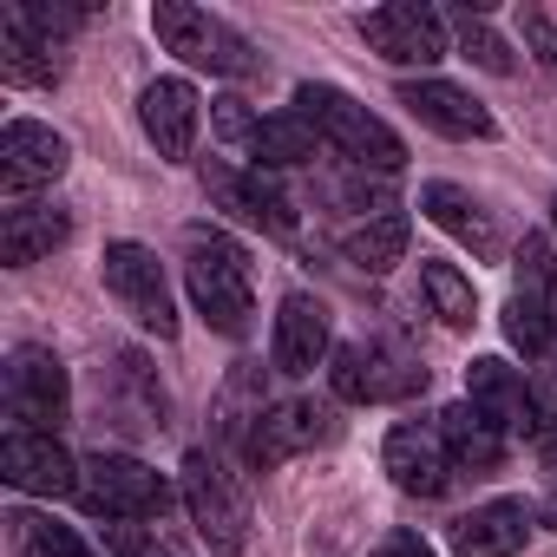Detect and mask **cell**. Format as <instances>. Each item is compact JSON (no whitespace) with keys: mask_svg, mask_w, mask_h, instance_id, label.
<instances>
[{"mask_svg":"<svg viewBox=\"0 0 557 557\" xmlns=\"http://www.w3.org/2000/svg\"><path fill=\"white\" fill-rule=\"evenodd\" d=\"M400 106L426 132H440V138H498V119L466 86H453V79H407L400 86Z\"/></svg>","mask_w":557,"mask_h":557,"instance_id":"18","label":"cell"},{"mask_svg":"<svg viewBox=\"0 0 557 557\" xmlns=\"http://www.w3.org/2000/svg\"><path fill=\"white\" fill-rule=\"evenodd\" d=\"M184 511L197 524V537L216 550V557H243L249 550V492L243 479L216 459V453H190L184 459Z\"/></svg>","mask_w":557,"mask_h":557,"instance_id":"5","label":"cell"},{"mask_svg":"<svg viewBox=\"0 0 557 557\" xmlns=\"http://www.w3.org/2000/svg\"><path fill=\"white\" fill-rule=\"evenodd\" d=\"M0 79L8 86H60L66 79V47L34 34L14 8L0 14Z\"/></svg>","mask_w":557,"mask_h":557,"instance_id":"22","label":"cell"},{"mask_svg":"<svg viewBox=\"0 0 557 557\" xmlns=\"http://www.w3.org/2000/svg\"><path fill=\"white\" fill-rule=\"evenodd\" d=\"M524 537H531V505H524V498L472 505V511L453 524V550H459V557H518Z\"/></svg>","mask_w":557,"mask_h":557,"instance_id":"21","label":"cell"},{"mask_svg":"<svg viewBox=\"0 0 557 557\" xmlns=\"http://www.w3.org/2000/svg\"><path fill=\"white\" fill-rule=\"evenodd\" d=\"M14 531V557H99L73 524H60L53 511H8Z\"/></svg>","mask_w":557,"mask_h":557,"instance_id":"26","label":"cell"},{"mask_svg":"<svg viewBox=\"0 0 557 557\" xmlns=\"http://www.w3.org/2000/svg\"><path fill=\"white\" fill-rule=\"evenodd\" d=\"M524 40H531V47H537V60L557 73V27H550L544 14H524Z\"/></svg>","mask_w":557,"mask_h":557,"instance_id":"32","label":"cell"},{"mask_svg":"<svg viewBox=\"0 0 557 557\" xmlns=\"http://www.w3.org/2000/svg\"><path fill=\"white\" fill-rule=\"evenodd\" d=\"M329 381H335V394L355 400V407H381V400H413V394H426V368H420L413 355H400L394 342H374V335L342 342Z\"/></svg>","mask_w":557,"mask_h":557,"instance_id":"9","label":"cell"},{"mask_svg":"<svg viewBox=\"0 0 557 557\" xmlns=\"http://www.w3.org/2000/svg\"><path fill=\"white\" fill-rule=\"evenodd\" d=\"M329 342H335V329H329V302H315V296H283V309H275V368L283 374H315L322 361H329Z\"/></svg>","mask_w":557,"mask_h":557,"instance_id":"20","label":"cell"},{"mask_svg":"<svg viewBox=\"0 0 557 557\" xmlns=\"http://www.w3.org/2000/svg\"><path fill=\"white\" fill-rule=\"evenodd\" d=\"M420 289H426V302H433V315L446 329H472L479 322V296H472V283L453 262H420Z\"/></svg>","mask_w":557,"mask_h":557,"instance_id":"28","label":"cell"},{"mask_svg":"<svg viewBox=\"0 0 557 557\" xmlns=\"http://www.w3.org/2000/svg\"><path fill=\"white\" fill-rule=\"evenodd\" d=\"M505 335L524 361L557 355V249H550V236H524L518 256H511Z\"/></svg>","mask_w":557,"mask_h":557,"instance_id":"3","label":"cell"},{"mask_svg":"<svg viewBox=\"0 0 557 557\" xmlns=\"http://www.w3.org/2000/svg\"><path fill=\"white\" fill-rule=\"evenodd\" d=\"M151 34L164 40V53H177L184 66H203V73H216V79H249V73H262V53H256L230 21H216V14H203V8H184V0H158V8H151Z\"/></svg>","mask_w":557,"mask_h":557,"instance_id":"4","label":"cell"},{"mask_svg":"<svg viewBox=\"0 0 557 557\" xmlns=\"http://www.w3.org/2000/svg\"><path fill=\"white\" fill-rule=\"evenodd\" d=\"M420 210H426L446 236H459L472 256H485V262L498 256V223H492V210H485L466 184H446V177L426 184V190H420Z\"/></svg>","mask_w":557,"mask_h":557,"instance_id":"24","label":"cell"},{"mask_svg":"<svg viewBox=\"0 0 557 557\" xmlns=\"http://www.w3.org/2000/svg\"><path fill=\"white\" fill-rule=\"evenodd\" d=\"M381 459H387L394 485L413 492V498H446L453 479H459L453 446H446V433H440V413H433V420H400V426L387 433V453H381Z\"/></svg>","mask_w":557,"mask_h":557,"instance_id":"12","label":"cell"},{"mask_svg":"<svg viewBox=\"0 0 557 557\" xmlns=\"http://www.w3.org/2000/svg\"><path fill=\"white\" fill-rule=\"evenodd\" d=\"M203 190H210L216 210H230L236 223H256V230H269V236H289V230H296V203L275 190L256 164L243 171V164L210 158V164H203Z\"/></svg>","mask_w":557,"mask_h":557,"instance_id":"14","label":"cell"},{"mask_svg":"<svg viewBox=\"0 0 557 557\" xmlns=\"http://www.w3.org/2000/svg\"><path fill=\"white\" fill-rule=\"evenodd\" d=\"M342 433V420H335V407H322V400H269L262 407V420L249 426V440H243V459L256 466V472H269V466H283V459H296V453H315V446H329Z\"/></svg>","mask_w":557,"mask_h":557,"instance_id":"11","label":"cell"},{"mask_svg":"<svg viewBox=\"0 0 557 557\" xmlns=\"http://www.w3.org/2000/svg\"><path fill=\"white\" fill-rule=\"evenodd\" d=\"M8 420L14 433H47V440H60V426L73 420V381L53 348L27 342L8 355Z\"/></svg>","mask_w":557,"mask_h":557,"instance_id":"8","label":"cell"},{"mask_svg":"<svg viewBox=\"0 0 557 557\" xmlns=\"http://www.w3.org/2000/svg\"><path fill=\"white\" fill-rule=\"evenodd\" d=\"M184 289L197 302V315L216 329V335H249V315H256V283H249V256L216 236V230H190V262H184Z\"/></svg>","mask_w":557,"mask_h":557,"instance_id":"2","label":"cell"},{"mask_svg":"<svg viewBox=\"0 0 557 557\" xmlns=\"http://www.w3.org/2000/svg\"><path fill=\"white\" fill-rule=\"evenodd\" d=\"M0 479L14 492H40V498H79V459L47 433H8L0 440Z\"/></svg>","mask_w":557,"mask_h":557,"instance_id":"16","label":"cell"},{"mask_svg":"<svg viewBox=\"0 0 557 557\" xmlns=\"http://www.w3.org/2000/svg\"><path fill=\"white\" fill-rule=\"evenodd\" d=\"M453 34H459V47H466V60H472V66H485V73H498V79L518 66V60H511V47H505L479 14H453Z\"/></svg>","mask_w":557,"mask_h":557,"instance_id":"29","label":"cell"},{"mask_svg":"<svg viewBox=\"0 0 557 557\" xmlns=\"http://www.w3.org/2000/svg\"><path fill=\"white\" fill-rule=\"evenodd\" d=\"M99 275H106V296H112L145 335H158V342L177 335V302H171V283H164V262H158L145 243H112L106 262H99Z\"/></svg>","mask_w":557,"mask_h":557,"instance_id":"10","label":"cell"},{"mask_svg":"<svg viewBox=\"0 0 557 557\" xmlns=\"http://www.w3.org/2000/svg\"><path fill=\"white\" fill-rule=\"evenodd\" d=\"M66 164H73V145H66L53 125H40V119H14L8 132H0V190H8L14 203H21L27 190L53 184Z\"/></svg>","mask_w":557,"mask_h":557,"instance_id":"15","label":"cell"},{"mask_svg":"<svg viewBox=\"0 0 557 557\" xmlns=\"http://www.w3.org/2000/svg\"><path fill=\"white\" fill-rule=\"evenodd\" d=\"M216 138L223 145H236L243 158H256V171H296V164H309L315 151H322V138H315V125L302 119V112H249V99H216Z\"/></svg>","mask_w":557,"mask_h":557,"instance_id":"7","label":"cell"},{"mask_svg":"<svg viewBox=\"0 0 557 557\" xmlns=\"http://www.w3.org/2000/svg\"><path fill=\"white\" fill-rule=\"evenodd\" d=\"M342 249H348V262H355V269H368V275H387V269H394V262L407 256V216L394 210V216H374V223H355Z\"/></svg>","mask_w":557,"mask_h":557,"instance_id":"27","label":"cell"},{"mask_svg":"<svg viewBox=\"0 0 557 557\" xmlns=\"http://www.w3.org/2000/svg\"><path fill=\"white\" fill-rule=\"evenodd\" d=\"M361 40L394 60V66H433L446 60V14L420 8V0H394V8H368L361 14Z\"/></svg>","mask_w":557,"mask_h":557,"instance_id":"13","label":"cell"},{"mask_svg":"<svg viewBox=\"0 0 557 557\" xmlns=\"http://www.w3.org/2000/svg\"><path fill=\"white\" fill-rule=\"evenodd\" d=\"M138 119H145V138L158 145V158H190V145H197V119H203V106H197V86L190 79H151L145 92H138Z\"/></svg>","mask_w":557,"mask_h":557,"instance_id":"19","label":"cell"},{"mask_svg":"<svg viewBox=\"0 0 557 557\" xmlns=\"http://www.w3.org/2000/svg\"><path fill=\"white\" fill-rule=\"evenodd\" d=\"M374 557H433V544H426L420 531H387V537L374 544Z\"/></svg>","mask_w":557,"mask_h":557,"instance_id":"31","label":"cell"},{"mask_svg":"<svg viewBox=\"0 0 557 557\" xmlns=\"http://www.w3.org/2000/svg\"><path fill=\"white\" fill-rule=\"evenodd\" d=\"M79 505L106 524H119V518L145 524V518H164L171 485H164V472H151L132 453H92V459H79Z\"/></svg>","mask_w":557,"mask_h":557,"instance_id":"6","label":"cell"},{"mask_svg":"<svg viewBox=\"0 0 557 557\" xmlns=\"http://www.w3.org/2000/svg\"><path fill=\"white\" fill-rule=\"evenodd\" d=\"M440 433H446V446H453V466H459V479L472 472V479H485V472H498V459H505V433L479 413V407H446L440 413Z\"/></svg>","mask_w":557,"mask_h":557,"instance_id":"25","label":"cell"},{"mask_svg":"<svg viewBox=\"0 0 557 557\" xmlns=\"http://www.w3.org/2000/svg\"><path fill=\"white\" fill-rule=\"evenodd\" d=\"M544 518H550V524H557V485H550V498H544Z\"/></svg>","mask_w":557,"mask_h":557,"instance_id":"33","label":"cell"},{"mask_svg":"<svg viewBox=\"0 0 557 557\" xmlns=\"http://www.w3.org/2000/svg\"><path fill=\"white\" fill-rule=\"evenodd\" d=\"M466 407H479L505 440H531V426H537V394L524 387V374L511 361H492V355L466 368Z\"/></svg>","mask_w":557,"mask_h":557,"instance_id":"17","label":"cell"},{"mask_svg":"<svg viewBox=\"0 0 557 557\" xmlns=\"http://www.w3.org/2000/svg\"><path fill=\"white\" fill-rule=\"evenodd\" d=\"M296 112H302V119L315 125V138H322L329 151H342L355 171L394 177V171L407 164L400 132H394L387 119H374L361 99H348L342 86H329V79H302V86H296Z\"/></svg>","mask_w":557,"mask_h":557,"instance_id":"1","label":"cell"},{"mask_svg":"<svg viewBox=\"0 0 557 557\" xmlns=\"http://www.w3.org/2000/svg\"><path fill=\"white\" fill-rule=\"evenodd\" d=\"M531 453L544 466V479L557 485V400H537V426H531Z\"/></svg>","mask_w":557,"mask_h":557,"instance_id":"30","label":"cell"},{"mask_svg":"<svg viewBox=\"0 0 557 557\" xmlns=\"http://www.w3.org/2000/svg\"><path fill=\"white\" fill-rule=\"evenodd\" d=\"M66 236H73V210H60V203H8V216H0V256L14 269L53 256Z\"/></svg>","mask_w":557,"mask_h":557,"instance_id":"23","label":"cell"},{"mask_svg":"<svg viewBox=\"0 0 557 557\" xmlns=\"http://www.w3.org/2000/svg\"><path fill=\"white\" fill-rule=\"evenodd\" d=\"M550 223H557V203H550Z\"/></svg>","mask_w":557,"mask_h":557,"instance_id":"34","label":"cell"}]
</instances>
